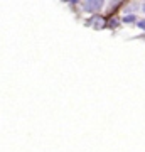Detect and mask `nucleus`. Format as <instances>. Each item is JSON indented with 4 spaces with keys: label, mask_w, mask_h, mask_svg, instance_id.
<instances>
[{
    "label": "nucleus",
    "mask_w": 145,
    "mask_h": 152,
    "mask_svg": "<svg viewBox=\"0 0 145 152\" xmlns=\"http://www.w3.org/2000/svg\"><path fill=\"white\" fill-rule=\"evenodd\" d=\"M101 7H103L101 0H86V2H83V10L86 12H96Z\"/></svg>",
    "instance_id": "nucleus-1"
},
{
    "label": "nucleus",
    "mask_w": 145,
    "mask_h": 152,
    "mask_svg": "<svg viewBox=\"0 0 145 152\" xmlns=\"http://www.w3.org/2000/svg\"><path fill=\"white\" fill-rule=\"evenodd\" d=\"M91 26L95 29H101V27H105V26H106V22H105V19H103V17H100V15H96V17H93L91 20Z\"/></svg>",
    "instance_id": "nucleus-2"
},
{
    "label": "nucleus",
    "mask_w": 145,
    "mask_h": 152,
    "mask_svg": "<svg viewBox=\"0 0 145 152\" xmlns=\"http://www.w3.org/2000/svg\"><path fill=\"white\" fill-rule=\"evenodd\" d=\"M123 22H127V24L137 22V17H135V15H125V17H123Z\"/></svg>",
    "instance_id": "nucleus-3"
},
{
    "label": "nucleus",
    "mask_w": 145,
    "mask_h": 152,
    "mask_svg": "<svg viewBox=\"0 0 145 152\" xmlns=\"http://www.w3.org/2000/svg\"><path fill=\"white\" fill-rule=\"evenodd\" d=\"M137 26H138L140 29H144V31H145V19H144V20H138V22H137Z\"/></svg>",
    "instance_id": "nucleus-4"
},
{
    "label": "nucleus",
    "mask_w": 145,
    "mask_h": 152,
    "mask_svg": "<svg viewBox=\"0 0 145 152\" xmlns=\"http://www.w3.org/2000/svg\"><path fill=\"white\" fill-rule=\"evenodd\" d=\"M142 10H144V12H145V4H144V5H142Z\"/></svg>",
    "instance_id": "nucleus-5"
}]
</instances>
